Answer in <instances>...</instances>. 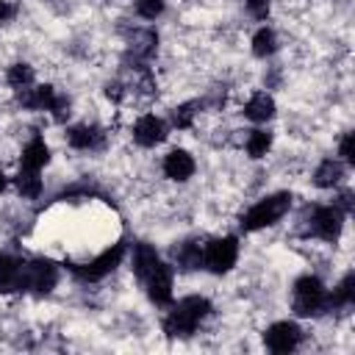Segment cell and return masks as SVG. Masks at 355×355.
Wrapping results in <instances>:
<instances>
[{
	"instance_id": "6da1fadb",
	"label": "cell",
	"mask_w": 355,
	"mask_h": 355,
	"mask_svg": "<svg viewBox=\"0 0 355 355\" xmlns=\"http://www.w3.org/2000/svg\"><path fill=\"white\" fill-rule=\"evenodd\" d=\"M211 313V302L205 297H183L164 319V333L172 338H183L191 336L197 330V324Z\"/></svg>"
},
{
	"instance_id": "7a4b0ae2",
	"label": "cell",
	"mask_w": 355,
	"mask_h": 355,
	"mask_svg": "<svg viewBox=\"0 0 355 355\" xmlns=\"http://www.w3.org/2000/svg\"><path fill=\"white\" fill-rule=\"evenodd\" d=\"M291 208V194L288 191H277V194H269L263 200H258L244 216H241V227L247 233L252 230H261V227H269L275 222L283 219V214Z\"/></svg>"
},
{
	"instance_id": "3957f363",
	"label": "cell",
	"mask_w": 355,
	"mask_h": 355,
	"mask_svg": "<svg viewBox=\"0 0 355 355\" xmlns=\"http://www.w3.org/2000/svg\"><path fill=\"white\" fill-rule=\"evenodd\" d=\"M291 308L297 316H316V313L327 311V288L322 286V280L313 275H302L294 283Z\"/></svg>"
},
{
	"instance_id": "277c9868",
	"label": "cell",
	"mask_w": 355,
	"mask_h": 355,
	"mask_svg": "<svg viewBox=\"0 0 355 355\" xmlns=\"http://www.w3.org/2000/svg\"><path fill=\"white\" fill-rule=\"evenodd\" d=\"M239 261V241L236 236H222V239H211L202 250V266L214 275H225L236 266Z\"/></svg>"
},
{
	"instance_id": "5b68a950",
	"label": "cell",
	"mask_w": 355,
	"mask_h": 355,
	"mask_svg": "<svg viewBox=\"0 0 355 355\" xmlns=\"http://www.w3.org/2000/svg\"><path fill=\"white\" fill-rule=\"evenodd\" d=\"M122 255H125V244H122V241H116V244H111L108 250H103L97 258H92L89 263H72L69 269H72V275H75V277L94 283V280H103L105 275H111V272L119 266Z\"/></svg>"
},
{
	"instance_id": "8992f818",
	"label": "cell",
	"mask_w": 355,
	"mask_h": 355,
	"mask_svg": "<svg viewBox=\"0 0 355 355\" xmlns=\"http://www.w3.org/2000/svg\"><path fill=\"white\" fill-rule=\"evenodd\" d=\"M344 227V211L336 205H316L311 211V233L322 241H338Z\"/></svg>"
},
{
	"instance_id": "52a82bcc",
	"label": "cell",
	"mask_w": 355,
	"mask_h": 355,
	"mask_svg": "<svg viewBox=\"0 0 355 355\" xmlns=\"http://www.w3.org/2000/svg\"><path fill=\"white\" fill-rule=\"evenodd\" d=\"M55 283H58V266L53 261H44V258L28 261V266H25V291L50 294Z\"/></svg>"
},
{
	"instance_id": "ba28073f",
	"label": "cell",
	"mask_w": 355,
	"mask_h": 355,
	"mask_svg": "<svg viewBox=\"0 0 355 355\" xmlns=\"http://www.w3.org/2000/svg\"><path fill=\"white\" fill-rule=\"evenodd\" d=\"M300 338H302V330H300L294 322H288V319H286V322H275V324H269L266 333H263V344H266V349H272V352H277V355H286V352L297 349Z\"/></svg>"
},
{
	"instance_id": "9c48e42d",
	"label": "cell",
	"mask_w": 355,
	"mask_h": 355,
	"mask_svg": "<svg viewBox=\"0 0 355 355\" xmlns=\"http://www.w3.org/2000/svg\"><path fill=\"white\" fill-rule=\"evenodd\" d=\"M25 266L28 261L17 255H0V294L11 291H25Z\"/></svg>"
},
{
	"instance_id": "30bf717a",
	"label": "cell",
	"mask_w": 355,
	"mask_h": 355,
	"mask_svg": "<svg viewBox=\"0 0 355 355\" xmlns=\"http://www.w3.org/2000/svg\"><path fill=\"white\" fill-rule=\"evenodd\" d=\"M166 139V122L155 114H144L133 125V141L141 147H155Z\"/></svg>"
},
{
	"instance_id": "8fae6325",
	"label": "cell",
	"mask_w": 355,
	"mask_h": 355,
	"mask_svg": "<svg viewBox=\"0 0 355 355\" xmlns=\"http://www.w3.org/2000/svg\"><path fill=\"white\" fill-rule=\"evenodd\" d=\"M144 288H147V297H150L155 305H166V302H172V266L158 263V266L147 275Z\"/></svg>"
},
{
	"instance_id": "7c38bea8",
	"label": "cell",
	"mask_w": 355,
	"mask_h": 355,
	"mask_svg": "<svg viewBox=\"0 0 355 355\" xmlns=\"http://www.w3.org/2000/svg\"><path fill=\"white\" fill-rule=\"evenodd\" d=\"M164 175L169 180H178V183L189 180L194 175V158L186 150H169L164 155Z\"/></svg>"
},
{
	"instance_id": "4fadbf2b",
	"label": "cell",
	"mask_w": 355,
	"mask_h": 355,
	"mask_svg": "<svg viewBox=\"0 0 355 355\" xmlns=\"http://www.w3.org/2000/svg\"><path fill=\"white\" fill-rule=\"evenodd\" d=\"M55 89L53 86H28L19 92V105L28 108V111H50L53 103H55Z\"/></svg>"
},
{
	"instance_id": "5bb4252c",
	"label": "cell",
	"mask_w": 355,
	"mask_h": 355,
	"mask_svg": "<svg viewBox=\"0 0 355 355\" xmlns=\"http://www.w3.org/2000/svg\"><path fill=\"white\" fill-rule=\"evenodd\" d=\"M172 261H175L183 272L200 269V266H202V247H200V241L189 239V241H180L178 247H172Z\"/></svg>"
},
{
	"instance_id": "9a60e30c",
	"label": "cell",
	"mask_w": 355,
	"mask_h": 355,
	"mask_svg": "<svg viewBox=\"0 0 355 355\" xmlns=\"http://www.w3.org/2000/svg\"><path fill=\"white\" fill-rule=\"evenodd\" d=\"M244 116L252 119V122H269L275 116V100L266 92H255L244 103Z\"/></svg>"
},
{
	"instance_id": "2e32d148",
	"label": "cell",
	"mask_w": 355,
	"mask_h": 355,
	"mask_svg": "<svg viewBox=\"0 0 355 355\" xmlns=\"http://www.w3.org/2000/svg\"><path fill=\"white\" fill-rule=\"evenodd\" d=\"M158 263H161V258H158V252H155L153 244H136V247H133V275H136L141 283L147 280V275H150Z\"/></svg>"
},
{
	"instance_id": "e0dca14e",
	"label": "cell",
	"mask_w": 355,
	"mask_h": 355,
	"mask_svg": "<svg viewBox=\"0 0 355 355\" xmlns=\"http://www.w3.org/2000/svg\"><path fill=\"white\" fill-rule=\"evenodd\" d=\"M50 161V147L42 136H33L22 150V169H42Z\"/></svg>"
},
{
	"instance_id": "ac0fdd59",
	"label": "cell",
	"mask_w": 355,
	"mask_h": 355,
	"mask_svg": "<svg viewBox=\"0 0 355 355\" xmlns=\"http://www.w3.org/2000/svg\"><path fill=\"white\" fill-rule=\"evenodd\" d=\"M341 178H344V166H341V161H336V158H324V161L316 166V172H313V183H316L319 189H333V186L341 183Z\"/></svg>"
},
{
	"instance_id": "d6986e66",
	"label": "cell",
	"mask_w": 355,
	"mask_h": 355,
	"mask_svg": "<svg viewBox=\"0 0 355 355\" xmlns=\"http://www.w3.org/2000/svg\"><path fill=\"white\" fill-rule=\"evenodd\" d=\"M67 141L75 150H92L100 144V130L94 125H75L67 130Z\"/></svg>"
},
{
	"instance_id": "ffe728a7",
	"label": "cell",
	"mask_w": 355,
	"mask_h": 355,
	"mask_svg": "<svg viewBox=\"0 0 355 355\" xmlns=\"http://www.w3.org/2000/svg\"><path fill=\"white\" fill-rule=\"evenodd\" d=\"M14 186H17V191H19L22 197H28V200H36V197L42 194V178H39L36 169H19L17 178H14Z\"/></svg>"
},
{
	"instance_id": "44dd1931",
	"label": "cell",
	"mask_w": 355,
	"mask_h": 355,
	"mask_svg": "<svg viewBox=\"0 0 355 355\" xmlns=\"http://www.w3.org/2000/svg\"><path fill=\"white\" fill-rule=\"evenodd\" d=\"M355 300V275H344V280L333 288V294H327V308H344V305H352Z\"/></svg>"
},
{
	"instance_id": "7402d4cb",
	"label": "cell",
	"mask_w": 355,
	"mask_h": 355,
	"mask_svg": "<svg viewBox=\"0 0 355 355\" xmlns=\"http://www.w3.org/2000/svg\"><path fill=\"white\" fill-rule=\"evenodd\" d=\"M277 50V36L272 28H261L255 36H252V53L258 58H269L272 53Z\"/></svg>"
},
{
	"instance_id": "603a6c76",
	"label": "cell",
	"mask_w": 355,
	"mask_h": 355,
	"mask_svg": "<svg viewBox=\"0 0 355 355\" xmlns=\"http://www.w3.org/2000/svg\"><path fill=\"white\" fill-rule=\"evenodd\" d=\"M6 80H8L11 89L22 92V89H28V86H33V67H31V64H14V67H8Z\"/></svg>"
},
{
	"instance_id": "cb8c5ba5",
	"label": "cell",
	"mask_w": 355,
	"mask_h": 355,
	"mask_svg": "<svg viewBox=\"0 0 355 355\" xmlns=\"http://www.w3.org/2000/svg\"><path fill=\"white\" fill-rule=\"evenodd\" d=\"M269 147H272V133L269 130H252L247 136V153H250V158H263L269 153Z\"/></svg>"
},
{
	"instance_id": "d4e9b609",
	"label": "cell",
	"mask_w": 355,
	"mask_h": 355,
	"mask_svg": "<svg viewBox=\"0 0 355 355\" xmlns=\"http://www.w3.org/2000/svg\"><path fill=\"white\" fill-rule=\"evenodd\" d=\"M197 108H200V103H183V105H178V108L172 111V125H175V128H180V130L191 128Z\"/></svg>"
},
{
	"instance_id": "484cf974",
	"label": "cell",
	"mask_w": 355,
	"mask_h": 355,
	"mask_svg": "<svg viewBox=\"0 0 355 355\" xmlns=\"http://www.w3.org/2000/svg\"><path fill=\"white\" fill-rule=\"evenodd\" d=\"M164 6L166 0H136V11L144 17V19H155L164 14Z\"/></svg>"
},
{
	"instance_id": "4316f807",
	"label": "cell",
	"mask_w": 355,
	"mask_h": 355,
	"mask_svg": "<svg viewBox=\"0 0 355 355\" xmlns=\"http://www.w3.org/2000/svg\"><path fill=\"white\" fill-rule=\"evenodd\" d=\"M338 153H341V158H344L347 164H352V161H355V150H352V133H344V136H341V141H338Z\"/></svg>"
},
{
	"instance_id": "83f0119b",
	"label": "cell",
	"mask_w": 355,
	"mask_h": 355,
	"mask_svg": "<svg viewBox=\"0 0 355 355\" xmlns=\"http://www.w3.org/2000/svg\"><path fill=\"white\" fill-rule=\"evenodd\" d=\"M247 8L255 19H266L269 17V0H247Z\"/></svg>"
},
{
	"instance_id": "f1b7e54d",
	"label": "cell",
	"mask_w": 355,
	"mask_h": 355,
	"mask_svg": "<svg viewBox=\"0 0 355 355\" xmlns=\"http://www.w3.org/2000/svg\"><path fill=\"white\" fill-rule=\"evenodd\" d=\"M50 111H53V116H55L58 122H64V119L69 116V100H67V97H55V103H53Z\"/></svg>"
},
{
	"instance_id": "f546056e",
	"label": "cell",
	"mask_w": 355,
	"mask_h": 355,
	"mask_svg": "<svg viewBox=\"0 0 355 355\" xmlns=\"http://www.w3.org/2000/svg\"><path fill=\"white\" fill-rule=\"evenodd\" d=\"M17 17V6L8 0H0V22H11Z\"/></svg>"
},
{
	"instance_id": "4dcf8cb0",
	"label": "cell",
	"mask_w": 355,
	"mask_h": 355,
	"mask_svg": "<svg viewBox=\"0 0 355 355\" xmlns=\"http://www.w3.org/2000/svg\"><path fill=\"white\" fill-rule=\"evenodd\" d=\"M105 94H108L111 100H119V97H122V86H119V83H108V86H105Z\"/></svg>"
},
{
	"instance_id": "1f68e13d",
	"label": "cell",
	"mask_w": 355,
	"mask_h": 355,
	"mask_svg": "<svg viewBox=\"0 0 355 355\" xmlns=\"http://www.w3.org/2000/svg\"><path fill=\"white\" fill-rule=\"evenodd\" d=\"M3 189H6V175L0 172V194H3Z\"/></svg>"
}]
</instances>
